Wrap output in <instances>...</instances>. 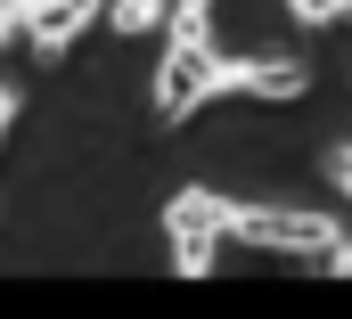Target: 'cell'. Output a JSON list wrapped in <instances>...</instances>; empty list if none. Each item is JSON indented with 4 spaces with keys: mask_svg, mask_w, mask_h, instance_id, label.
Here are the masks:
<instances>
[{
    "mask_svg": "<svg viewBox=\"0 0 352 319\" xmlns=\"http://www.w3.org/2000/svg\"><path fill=\"white\" fill-rule=\"evenodd\" d=\"M230 238L295 254V262H328V245L344 238V230H336V213H311V205H238L230 197Z\"/></svg>",
    "mask_w": 352,
    "mask_h": 319,
    "instance_id": "obj_1",
    "label": "cell"
},
{
    "mask_svg": "<svg viewBox=\"0 0 352 319\" xmlns=\"http://www.w3.org/2000/svg\"><path fill=\"white\" fill-rule=\"evenodd\" d=\"M164 230H173V270L205 278L213 254L230 245V197H213V188H180L173 205H164Z\"/></svg>",
    "mask_w": 352,
    "mask_h": 319,
    "instance_id": "obj_2",
    "label": "cell"
},
{
    "mask_svg": "<svg viewBox=\"0 0 352 319\" xmlns=\"http://www.w3.org/2000/svg\"><path fill=\"white\" fill-rule=\"evenodd\" d=\"M311 66L303 58H213L205 66V98H303Z\"/></svg>",
    "mask_w": 352,
    "mask_h": 319,
    "instance_id": "obj_3",
    "label": "cell"
},
{
    "mask_svg": "<svg viewBox=\"0 0 352 319\" xmlns=\"http://www.w3.org/2000/svg\"><path fill=\"white\" fill-rule=\"evenodd\" d=\"M205 66H213V41H173L164 50V66H156V115L164 123L205 107Z\"/></svg>",
    "mask_w": 352,
    "mask_h": 319,
    "instance_id": "obj_4",
    "label": "cell"
},
{
    "mask_svg": "<svg viewBox=\"0 0 352 319\" xmlns=\"http://www.w3.org/2000/svg\"><path fill=\"white\" fill-rule=\"evenodd\" d=\"M90 16H107V0H33L25 41H33L41 58H58V50H74V41L90 33Z\"/></svg>",
    "mask_w": 352,
    "mask_h": 319,
    "instance_id": "obj_5",
    "label": "cell"
},
{
    "mask_svg": "<svg viewBox=\"0 0 352 319\" xmlns=\"http://www.w3.org/2000/svg\"><path fill=\"white\" fill-rule=\"evenodd\" d=\"M107 25L131 41V33H156V25H173V0H107Z\"/></svg>",
    "mask_w": 352,
    "mask_h": 319,
    "instance_id": "obj_6",
    "label": "cell"
},
{
    "mask_svg": "<svg viewBox=\"0 0 352 319\" xmlns=\"http://www.w3.org/2000/svg\"><path fill=\"white\" fill-rule=\"evenodd\" d=\"M173 41H213V0H173Z\"/></svg>",
    "mask_w": 352,
    "mask_h": 319,
    "instance_id": "obj_7",
    "label": "cell"
},
{
    "mask_svg": "<svg viewBox=\"0 0 352 319\" xmlns=\"http://www.w3.org/2000/svg\"><path fill=\"white\" fill-rule=\"evenodd\" d=\"M328 188L352 205V140H336V148H328Z\"/></svg>",
    "mask_w": 352,
    "mask_h": 319,
    "instance_id": "obj_8",
    "label": "cell"
},
{
    "mask_svg": "<svg viewBox=\"0 0 352 319\" xmlns=\"http://www.w3.org/2000/svg\"><path fill=\"white\" fill-rule=\"evenodd\" d=\"M287 16H295V25H336L344 0H287Z\"/></svg>",
    "mask_w": 352,
    "mask_h": 319,
    "instance_id": "obj_9",
    "label": "cell"
},
{
    "mask_svg": "<svg viewBox=\"0 0 352 319\" xmlns=\"http://www.w3.org/2000/svg\"><path fill=\"white\" fill-rule=\"evenodd\" d=\"M25 16H33V0H0V41H16V33H25Z\"/></svg>",
    "mask_w": 352,
    "mask_h": 319,
    "instance_id": "obj_10",
    "label": "cell"
},
{
    "mask_svg": "<svg viewBox=\"0 0 352 319\" xmlns=\"http://www.w3.org/2000/svg\"><path fill=\"white\" fill-rule=\"evenodd\" d=\"M328 270H336V278H352V238H336V245H328Z\"/></svg>",
    "mask_w": 352,
    "mask_h": 319,
    "instance_id": "obj_11",
    "label": "cell"
},
{
    "mask_svg": "<svg viewBox=\"0 0 352 319\" xmlns=\"http://www.w3.org/2000/svg\"><path fill=\"white\" fill-rule=\"evenodd\" d=\"M8 123H16V90L0 82V131H8Z\"/></svg>",
    "mask_w": 352,
    "mask_h": 319,
    "instance_id": "obj_12",
    "label": "cell"
},
{
    "mask_svg": "<svg viewBox=\"0 0 352 319\" xmlns=\"http://www.w3.org/2000/svg\"><path fill=\"white\" fill-rule=\"evenodd\" d=\"M344 16H352V0H344Z\"/></svg>",
    "mask_w": 352,
    "mask_h": 319,
    "instance_id": "obj_13",
    "label": "cell"
}]
</instances>
